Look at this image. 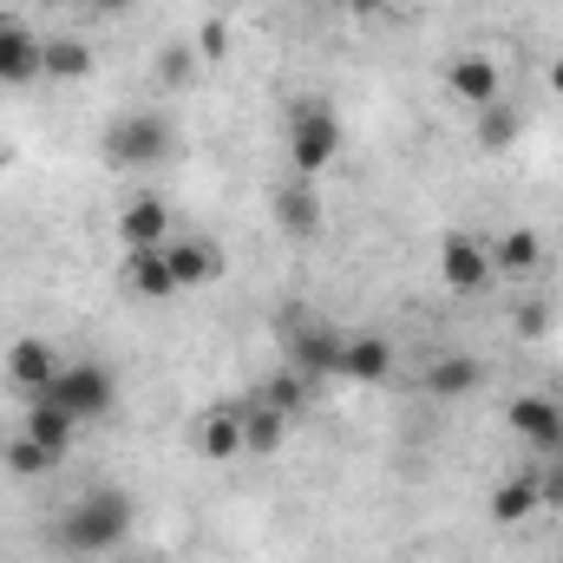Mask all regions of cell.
<instances>
[{"instance_id":"6da1fadb","label":"cell","mask_w":563,"mask_h":563,"mask_svg":"<svg viewBox=\"0 0 563 563\" xmlns=\"http://www.w3.org/2000/svg\"><path fill=\"white\" fill-rule=\"evenodd\" d=\"M132 518H139L132 498L112 492V485H99V492L73 498V511H66L59 531H53V551H59V558H106L112 544L132 538Z\"/></svg>"},{"instance_id":"7a4b0ae2","label":"cell","mask_w":563,"mask_h":563,"mask_svg":"<svg viewBox=\"0 0 563 563\" xmlns=\"http://www.w3.org/2000/svg\"><path fill=\"white\" fill-rule=\"evenodd\" d=\"M334 157H341V119H334V106L301 99V106L288 112V164H295V177L314 184Z\"/></svg>"},{"instance_id":"3957f363","label":"cell","mask_w":563,"mask_h":563,"mask_svg":"<svg viewBox=\"0 0 563 563\" xmlns=\"http://www.w3.org/2000/svg\"><path fill=\"white\" fill-rule=\"evenodd\" d=\"M40 400H53V407H66L73 420H106L112 413V400H119V380H112V367H99V361H66L59 367V380L40 394Z\"/></svg>"},{"instance_id":"277c9868","label":"cell","mask_w":563,"mask_h":563,"mask_svg":"<svg viewBox=\"0 0 563 563\" xmlns=\"http://www.w3.org/2000/svg\"><path fill=\"white\" fill-rule=\"evenodd\" d=\"M170 151H177L170 125H164V119H151V112L119 119V125L106 132V164H112V170H151V164H164Z\"/></svg>"},{"instance_id":"5b68a950","label":"cell","mask_w":563,"mask_h":563,"mask_svg":"<svg viewBox=\"0 0 563 563\" xmlns=\"http://www.w3.org/2000/svg\"><path fill=\"white\" fill-rule=\"evenodd\" d=\"M341 347H347V328H328V321H301L288 334V354H295L301 380H341Z\"/></svg>"},{"instance_id":"8992f818","label":"cell","mask_w":563,"mask_h":563,"mask_svg":"<svg viewBox=\"0 0 563 563\" xmlns=\"http://www.w3.org/2000/svg\"><path fill=\"white\" fill-rule=\"evenodd\" d=\"M492 276H498V269H492V250H485L478 236L452 230V236L439 243V282H445L452 295H478Z\"/></svg>"},{"instance_id":"52a82bcc","label":"cell","mask_w":563,"mask_h":563,"mask_svg":"<svg viewBox=\"0 0 563 563\" xmlns=\"http://www.w3.org/2000/svg\"><path fill=\"white\" fill-rule=\"evenodd\" d=\"M505 420H511V432H518L531 452H544V459L563 452V407L551 400V394H518Z\"/></svg>"},{"instance_id":"ba28073f","label":"cell","mask_w":563,"mask_h":563,"mask_svg":"<svg viewBox=\"0 0 563 563\" xmlns=\"http://www.w3.org/2000/svg\"><path fill=\"white\" fill-rule=\"evenodd\" d=\"M59 367H66V361H59V354H53L40 334H20V341L7 347V380H13L26 400H40V394L59 380Z\"/></svg>"},{"instance_id":"9c48e42d","label":"cell","mask_w":563,"mask_h":563,"mask_svg":"<svg viewBox=\"0 0 563 563\" xmlns=\"http://www.w3.org/2000/svg\"><path fill=\"white\" fill-rule=\"evenodd\" d=\"M170 236H177V223H170V203L164 197H132L119 210V243L125 250H164Z\"/></svg>"},{"instance_id":"30bf717a","label":"cell","mask_w":563,"mask_h":563,"mask_svg":"<svg viewBox=\"0 0 563 563\" xmlns=\"http://www.w3.org/2000/svg\"><path fill=\"white\" fill-rule=\"evenodd\" d=\"M445 86L478 112V106H492V99H505V73H498V59L492 53H459L452 66H445Z\"/></svg>"},{"instance_id":"8fae6325","label":"cell","mask_w":563,"mask_h":563,"mask_svg":"<svg viewBox=\"0 0 563 563\" xmlns=\"http://www.w3.org/2000/svg\"><path fill=\"white\" fill-rule=\"evenodd\" d=\"M387 374H394V341H387V334L354 328V334H347V347H341V380H354V387H380Z\"/></svg>"},{"instance_id":"7c38bea8","label":"cell","mask_w":563,"mask_h":563,"mask_svg":"<svg viewBox=\"0 0 563 563\" xmlns=\"http://www.w3.org/2000/svg\"><path fill=\"white\" fill-rule=\"evenodd\" d=\"M269 210H276V223L295 236V243L321 236V197H314V184H308V177H288V184H276Z\"/></svg>"},{"instance_id":"4fadbf2b","label":"cell","mask_w":563,"mask_h":563,"mask_svg":"<svg viewBox=\"0 0 563 563\" xmlns=\"http://www.w3.org/2000/svg\"><path fill=\"white\" fill-rule=\"evenodd\" d=\"M420 387L432 394V400H465V394L485 387V361H478V354H439V361L420 374Z\"/></svg>"},{"instance_id":"5bb4252c","label":"cell","mask_w":563,"mask_h":563,"mask_svg":"<svg viewBox=\"0 0 563 563\" xmlns=\"http://www.w3.org/2000/svg\"><path fill=\"white\" fill-rule=\"evenodd\" d=\"M164 263H170V282H177V288H210L217 269H223V256H217L203 236H170V243H164Z\"/></svg>"},{"instance_id":"9a60e30c","label":"cell","mask_w":563,"mask_h":563,"mask_svg":"<svg viewBox=\"0 0 563 563\" xmlns=\"http://www.w3.org/2000/svg\"><path fill=\"white\" fill-rule=\"evenodd\" d=\"M26 79H40V33L0 13V86H26Z\"/></svg>"},{"instance_id":"2e32d148","label":"cell","mask_w":563,"mask_h":563,"mask_svg":"<svg viewBox=\"0 0 563 563\" xmlns=\"http://www.w3.org/2000/svg\"><path fill=\"white\" fill-rule=\"evenodd\" d=\"M20 439H33V445H46V452H73V439H79V420L66 413V407H53V400H33L26 407V420H20Z\"/></svg>"},{"instance_id":"e0dca14e","label":"cell","mask_w":563,"mask_h":563,"mask_svg":"<svg viewBox=\"0 0 563 563\" xmlns=\"http://www.w3.org/2000/svg\"><path fill=\"white\" fill-rule=\"evenodd\" d=\"M492 269H498V276H531V269H544V236L525 230V223H511V230L492 243Z\"/></svg>"},{"instance_id":"ac0fdd59","label":"cell","mask_w":563,"mask_h":563,"mask_svg":"<svg viewBox=\"0 0 563 563\" xmlns=\"http://www.w3.org/2000/svg\"><path fill=\"white\" fill-rule=\"evenodd\" d=\"M197 452L203 459H236L243 452V407H210L197 420Z\"/></svg>"},{"instance_id":"d6986e66","label":"cell","mask_w":563,"mask_h":563,"mask_svg":"<svg viewBox=\"0 0 563 563\" xmlns=\"http://www.w3.org/2000/svg\"><path fill=\"white\" fill-rule=\"evenodd\" d=\"M125 288H132L139 301H164V295H177L164 250H125Z\"/></svg>"},{"instance_id":"ffe728a7","label":"cell","mask_w":563,"mask_h":563,"mask_svg":"<svg viewBox=\"0 0 563 563\" xmlns=\"http://www.w3.org/2000/svg\"><path fill=\"white\" fill-rule=\"evenodd\" d=\"M92 73V46L59 33V40H40V79H86Z\"/></svg>"},{"instance_id":"44dd1931","label":"cell","mask_w":563,"mask_h":563,"mask_svg":"<svg viewBox=\"0 0 563 563\" xmlns=\"http://www.w3.org/2000/svg\"><path fill=\"white\" fill-rule=\"evenodd\" d=\"M538 511V472H518L492 492V525H525Z\"/></svg>"},{"instance_id":"7402d4cb","label":"cell","mask_w":563,"mask_h":563,"mask_svg":"<svg viewBox=\"0 0 563 563\" xmlns=\"http://www.w3.org/2000/svg\"><path fill=\"white\" fill-rule=\"evenodd\" d=\"M518 132H525V112H518V106H505V99L478 106V144H485V151H511Z\"/></svg>"},{"instance_id":"603a6c76","label":"cell","mask_w":563,"mask_h":563,"mask_svg":"<svg viewBox=\"0 0 563 563\" xmlns=\"http://www.w3.org/2000/svg\"><path fill=\"white\" fill-rule=\"evenodd\" d=\"M282 439H288V420H282L276 407H250L243 413V452H256V459H269V452H282Z\"/></svg>"},{"instance_id":"cb8c5ba5","label":"cell","mask_w":563,"mask_h":563,"mask_svg":"<svg viewBox=\"0 0 563 563\" xmlns=\"http://www.w3.org/2000/svg\"><path fill=\"white\" fill-rule=\"evenodd\" d=\"M0 459H7V472H13V478H46V472L59 465V452L33 445V439H20V432H13V439L0 445Z\"/></svg>"},{"instance_id":"d4e9b609","label":"cell","mask_w":563,"mask_h":563,"mask_svg":"<svg viewBox=\"0 0 563 563\" xmlns=\"http://www.w3.org/2000/svg\"><path fill=\"white\" fill-rule=\"evenodd\" d=\"M301 400H308V380H301L295 367H288V374H269V380H263V407H276L282 420H295V413H301Z\"/></svg>"},{"instance_id":"484cf974","label":"cell","mask_w":563,"mask_h":563,"mask_svg":"<svg viewBox=\"0 0 563 563\" xmlns=\"http://www.w3.org/2000/svg\"><path fill=\"white\" fill-rule=\"evenodd\" d=\"M538 505L544 511H563V452H551L544 472H538Z\"/></svg>"},{"instance_id":"4316f807","label":"cell","mask_w":563,"mask_h":563,"mask_svg":"<svg viewBox=\"0 0 563 563\" xmlns=\"http://www.w3.org/2000/svg\"><path fill=\"white\" fill-rule=\"evenodd\" d=\"M157 73H164L170 86H177V79H190V53H184V46H164V53H157Z\"/></svg>"},{"instance_id":"83f0119b","label":"cell","mask_w":563,"mask_h":563,"mask_svg":"<svg viewBox=\"0 0 563 563\" xmlns=\"http://www.w3.org/2000/svg\"><path fill=\"white\" fill-rule=\"evenodd\" d=\"M544 321H551V308H544V301H525V308H518V334H525V341H538V334H544Z\"/></svg>"},{"instance_id":"f1b7e54d","label":"cell","mask_w":563,"mask_h":563,"mask_svg":"<svg viewBox=\"0 0 563 563\" xmlns=\"http://www.w3.org/2000/svg\"><path fill=\"white\" fill-rule=\"evenodd\" d=\"M197 46H203V59H223V53H230V33H223V20H210V26L197 33Z\"/></svg>"},{"instance_id":"f546056e","label":"cell","mask_w":563,"mask_h":563,"mask_svg":"<svg viewBox=\"0 0 563 563\" xmlns=\"http://www.w3.org/2000/svg\"><path fill=\"white\" fill-rule=\"evenodd\" d=\"M334 7H347V13H374V7H387V0H334Z\"/></svg>"},{"instance_id":"4dcf8cb0","label":"cell","mask_w":563,"mask_h":563,"mask_svg":"<svg viewBox=\"0 0 563 563\" xmlns=\"http://www.w3.org/2000/svg\"><path fill=\"white\" fill-rule=\"evenodd\" d=\"M544 79H551V92L563 99V59H551V73H544Z\"/></svg>"},{"instance_id":"1f68e13d","label":"cell","mask_w":563,"mask_h":563,"mask_svg":"<svg viewBox=\"0 0 563 563\" xmlns=\"http://www.w3.org/2000/svg\"><path fill=\"white\" fill-rule=\"evenodd\" d=\"M92 7H125V0H92Z\"/></svg>"},{"instance_id":"d6a6232c","label":"cell","mask_w":563,"mask_h":563,"mask_svg":"<svg viewBox=\"0 0 563 563\" xmlns=\"http://www.w3.org/2000/svg\"><path fill=\"white\" fill-rule=\"evenodd\" d=\"M0 164H7V144H0Z\"/></svg>"},{"instance_id":"836d02e7","label":"cell","mask_w":563,"mask_h":563,"mask_svg":"<svg viewBox=\"0 0 563 563\" xmlns=\"http://www.w3.org/2000/svg\"><path fill=\"white\" fill-rule=\"evenodd\" d=\"M40 7H59V0H40Z\"/></svg>"},{"instance_id":"e575fe53","label":"cell","mask_w":563,"mask_h":563,"mask_svg":"<svg viewBox=\"0 0 563 563\" xmlns=\"http://www.w3.org/2000/svg\"><path fill=\"white\" fill-rule=\"evenodd\" d=\"M119 563H139V558H119Z\"/></svg>"}]
</instances>
